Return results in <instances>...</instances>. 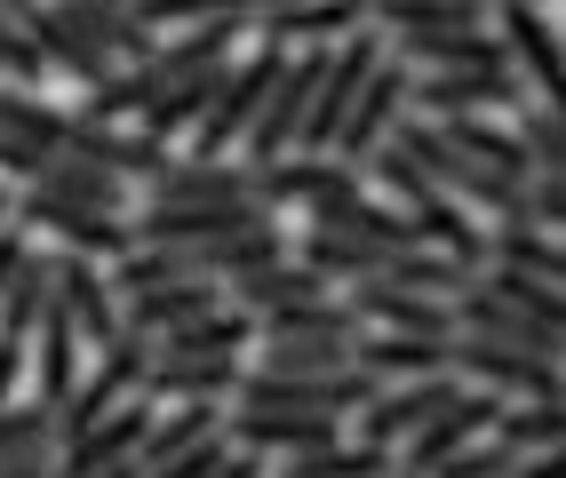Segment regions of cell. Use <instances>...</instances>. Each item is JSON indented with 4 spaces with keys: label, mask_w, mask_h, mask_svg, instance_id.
I'll return each mask as SVG.
<instances>
[{
    "label": "cell",
    "mask_w": 566,
    "mask_h": 478,
    "mask_svg": "<svg viewBox=\"0 0 566 478\" xmlns=\"http://www.w3.org/2000/svg\"><path fill=\"white\" fill-rule=\"evenodd\" d=\"M407 215H415V232H423V240H439V247L455 255L463 272H479V264H486V240L471 232V215H463V208H447V192H423Z\"/></svg>",
    "instance_id": "cell-26"
},
{
    "label": "cell",
    "mask_w": 566,
    "mask_h": 478,
    "mask_svg": "<svg viewBox=\"0 0 566 478\" xmlns=\"http://www.w3.org/2000/svg\"><path fill=\"white\" fill-rule=\"evenodd\" d=\"M240 311H272V304H304V296H327V279L312 264H295V255H272V264H255L232 279Z\"/></svg>",
    "instance_id": "cell-23"
},
{
    "label": "cell",
    "mask_w": 566,
    "mask_h": 478,
    "mask_svg": "<svg viewBox=\"0 0 566 478\" xmlns=\"http://www.w3.org/2000/svg\"><path fill=\"white\" fill-rule=\"evenodd\" d=\"M240 343H255V319L248 311H200L184 327H160L153 359H232Z\"/></svg>",
    "instance_id": "cell-20"
},
{
    "label": "cell",
    "mask_w": 566,
    "mask_h": 478,
    "mask_svg": "<svg viewBox=\"0 0 566 478\" xmlns=\"http://www.w3.org/2000/svg\"><path fill=\"white\" fill-rule=\"evenodd\" d=\"M495 415H503V399H486V391H455V399H447V407H439L423 431H407L399 470H431V463H447L455 447H471V438L495 431Z\"/></svg>",
    "instance_id": "cell-9"
},
{
    "label": "cell",
    "mask_w": 566,
    "mask_h": 478,
    "mask_svg": "<svg viewBox=\"0 0 566 478\" xmlns=\"http://www.w3.org/2000/svg\"><path fill=\"white\" fill-rule=\"evenodd\" d=\"M495 438L503 447H558V399H526V407H503L495 415Z\"/></svg>",
    "instance_id": "cell-34"
},
{
    "label": "cell",
    "mask_w": 566,
    "mask_h": 478,
    "mask_svg": "<svg viewBox=\"0 0 566 478\" xmlns=\"http://www.w3.org/2000/svg\"><path fill=\"white\" fill-rule=\"evenodd\" d=\"M384 470H391V447H335L327 438V447H304L280 478H384Z\"/></svg>",
    "instance_id": "cell-28"
},
{
    "label": "cell",
    "mask_w": 566,
    "mask_h": 478,
    "mask_svg": "<svg viewBox=\"0 0 566 478\" xmlns=\"http://www.w3.org/2000/svg\"><path fill=\"white\" fill-rule=\"evenodd\" d=\"M359 336H280L263 343V367H287V375H319V367H352Z\"/></svg>",
    "instance_id": "cell-31"
},
{
    "label": "cell",
    "mask_w": 566,
    "mask_h": 478,
    "mask_svg": "<svg viewBox=\"0 0 566 478\" xmlns=\"http://www.w3.org/2000/svg\"><path fill=\"white\" fill-rule=\"evenodd\" d=\"M0 72H9L17 88H32V81H41V72H49V56L32 49V41H24V32H17L9 17H0Z\"/></svg>",
    "instance_id": "cell-37"
},
{
    "label": "cell",
    "mask_w": 566,
    "mask_h": 478,
    "mask_svg": "<svg viewBox=\"0 0 566 478\" xmlns=\"http://www.w3.org/2000/svg\"><path fill=\"white\" fill-rule=\"evenodd\" d=\"M352 311L359 319H384L391 336L455 343V304H447V296H407V287H384V279H352Z\"/></svg>",
    "instance_id": "cell-14"
},
{
    "label": "cell",
    "mask_w": 566,
    "mask_h": 478,
    "mask_svg": "<svg viewBox=\"0 0 566 478\" xmlns=\"http://www.w3.org/2000/svg\"><path fill=\"white\" fill-rule=\"evenodd\" d=\"M359 24H367V0H272V9H255V41L312 49V41H344Z\"/></svg>",
    "instance_id": "cell-11"
},
{
    "label": "cell",
    "mask_w": 566,
    "mask_h": 478,
    "mask_svg": "<svg viewBox=\"0 0 566 478\" xmlns=\"http://www.w3.org/2000/svg\"><path fill=\"white\" fill-rule=\"evenodd\" d=\"M352 367H367V375L375 383H415V375H447V343H431V336H391V327H384V336H359L352 343Z\"/></svg>",
    "instance_id": "cell-21"
},
{
    "label": "cell",
    "mask_w": 566,
    "mask_h": 478,
    "mask_svg": "<svg viewBox=\"0 0 566 478\" xmlns=\"http://www.w3.org/2000/svg\"><path fill=\"white\" fill-rule=\"evenodd\" d=\"M216 311V287L208 279H168V287H144V296H128V319L136 336H160V327H184V319H200Z\"/></svg>",
    "instance_id": "cell-24"
},
{
    "label": "cell",
    "mask_w": 566,
    "mask_h": 478,
    "mask_svg": "<svg viewBox=\"0 0 566 478\" xmlns=\"http://www.w3.org/2000/svg\"><path fill=\"white\" fill-rule=\"evenodd\" d=\"M240 407H280V415H352L375 399L367 367H319V375H287V367H255L232 383Z\"/></svg>",
    "instance_id": "cell-1"
},
{
    "label": "cell",
    "mask_w": 566,
    "mask_h": 478,
    "mask_svg": "<svg viewBox=\"0 0 566 478\" xmlns=\"http://www.w3.org/2000/svg\"><path fill=\"white\" fill-rule=\"evenodd\" d=\"M49 9H56L72 32H88L104 56H136V64L153 56V24H136L128 0H49Z\"/></svg>",
    "instance_id": "cell-18"
},
{
    "label": "cell",
    "mask_w": 566,
    "mask_h": 478,
    "mask_svg": "<svg viewBox=\"0 0 566 478\" xmlns=\"http://www.w3.org/2000/svg\"><path fill=\"white\" fill-rule=\"evenodd\" d=\"M344 200H359V168H344L335 152H287V160H263L255 168V208H312V224L327 208H344Z\"/></svg>",
    "instance_id": "cell-3"
},
{
    "label": "cell",
    "mask_w": 566,
    "mask_h": 478,
    "mask_svg": "<svg viewBox=\"0 0 566 478\" xmlns=\"http://www.w3.org/2000/svg\"><path fill=\"white\" fill-rule=\"evenodd\" d=\"M72 351H81V327H72V311L49 296L41 319H32V375H41V407H64V399H72Z\"/></svg>",
    "instance_id": "cell-19"
},
{
    "label": "cell",
    "mask_w": 566,
    "mask_h": 478,
    "mask_svg": "<svg viewBox=\"0 0 566 478\" xmlns=\"http://www.w3.org/2000/svg\"><path fill=\"white\" fill-rule=\"evenodd\" d=\"M263 343L280 336H359V311L344 296H304V304H272V311H248Z\"/></svg>",
    "instance_id": "cell-22"
},
{
    "label": "cell",
    "mask_w": 566,
    "mask_h": 478,
    "mask_svg": "<svg viewBox=\"0 0 566 478\" xmlns=\"http://www.w3.org/2000/svg\"><path fill=\"white\" fill-rule=\"evenodd\" d=\"M407 96L423 104L431 120H463V113H495V104H526L518 72H423V81H407Z\"/></svg>",
    "instance_id": "cell-12"
},
{
    "label": "cell",
    "mask_w": 566,
    "mask_h": 478,
    "mask_svg": "<svg viewBox=\"0 0 566 478\" xmlns=\"http://www.w3.org/2000/svg\"><path fill=\"white\" fill-rule=\"evenodd\" d=\"M280 64H287L280 41H255L248 64H223V81H216V96H208L200 128H192V160H223V144H240V136H248L255 104L272 96V81H280Z\"/></svg>",
    "instance_id": "cell-2"
},
{
    "label": "cell",
    "mask_w": 566,
    "mask_h": 478,
    "mask_svg": "<svg viewBox=\"0 0 566 478\" xmlns=\"http://www.w3.org/2000/svg\"><path fill=\"white\" fill-rule=\"evenodd\" d=\"M479 287H495V296H511L518 311H535V319H551V327H558V287L526 279V272H503V264H495V279H479Z\"/></svg>",
    "instance_id": "cell-36"
},
{
    "label": "cell",
    "mask_w": 566,
    "mask_h": 478,
    "mask_svg": "<svg viewBox=\"0 0 566 478\" xmlns=\"http://www.w3.org/2000/svg\"><path fill=\"white\" fill-rule=\"evenodd\" d=\"M240 383L232 359H153L144 367V399H223Z\"/></svg>",
    "instance_id": "cell-25"
},
{
    "label": "cell",
    "mask_w": 566,
    "mask_h": 478,
    "mask_svg": "<svg viewBox=\"0 0 566 478\" xmlns=\"http://www.w3.org/2000/svg\"><path fill=\"white\" fill-rule=\"evenodd\" d=\"M144 423H153V407H112V415H96L81 438H64V455L49 463L56 478H96L104 463H120L136 438H144Z\"/></svg>",
    "instance_id": "cell-16"
},
{
    "label": "cell",
    "mask_w": 566,
    "mask_h": 478,
    "mask_svg": "<svg viewBox=\"0 0 566 478\" xmlns=\"http://www.w3.org/2000/svg\"><path fill=\"white\" fill-rule=\"evenodd\" d=\"M503 478H566V470H558V455H551V447H543V455H535V463H511V470H503Z\"/></svg>",
    "instance_id": "cell-41"
},
{
    "label": "cell",
    "mask_w": 566,
    "mask_h": 478,
    "mask_svg": "<svg viewBox=\"0 0 566 478\" xmlns=\"http://www.w3.org/2000/svg\"><path fill=\"white\" fill-rule=\"evenodd\" d=\"M9 224L17 232H49L72 255H120V247H136L128 215H104V208H81V200H49V192H9Z\"/></svg>",
    "instance_id": "cell-4"
},
{
    "label": "cell",
    "mask_w": 566,
    "mask_h": 478,
    "mask_svg": "<svg viewBox=\"0 0 566 478\" xmlns=\"http://www.w3.org/2000/svg\"><path fill=\"white\" fill-rule=\"evenodd\" d=\"M447 367H455V375H479V383H503V391H526V399H558V359H535V351H503V343L455 336L447 343Z\"/></svg>",
    "instance_id": "cell-13"
},
{
    "label": "cell",
    "mask_w": 566,
    "mask_h": 478,
    "mask_svg": "<svg viewBox=\"0 0 566 478\" xmlns=\"http://www.w3.org/2000/svg\"><path fill=\"white\" fill-rule=\"evenodd\" d=\"M49 296L72 311V327H81V343H112V336H120V304H112V287H104V272L88 264V255H49Z\"/></svg>",
    "instance_id": "cell-10"
},
{
    "label": "cell",
    "mask_w": 566,
    "mask_h": 478,
    "mask_svg": "<svg viewBox=\"0 0 566 478\" xmlns=\"http://www.w3.org/2000/svg\"><path fill=\"white\" fill-rule=\"evenodd\" d=\"M463 383L447 375H415V383H375V399L359 407V447H399L407 431H423L447 399H455Z\"/></svg>",
    "instance_id": "cell-7"
},
{
    "label": "cell",
    "mask_w": 566,
    "mask_h": 478,
    "mask_svg": "<svg viewBox=\"0 0 566 478\" xmlns=\"http://www.w3.org/2000/svg\"><path fill=\"white\" fill-rule=\"evenodd\" d=\"M455 336H479V343H503V351H535V359H558V327L518 311L511 296H495V287L463 279L455 287Z\"/></svg>",
    "instance_id": "cell-5"
},
{
    "label": "cell",
    "mask_w": 566,
    "mask_h": 478,
    "mask_svg": "<svg viewBox=\"0 0 566 478\" xmlns=\"http://www.w3.org/2000/svg\"><path fill=\"white\" fill-rule=\"evenodd\" d=\"M384 478H423V470H384Z\"/></svg>",
    "instance_id": "cell-43"
},
{
    "label": "cell",
    "mask_w": 566,
    "mask_h": 478,
    "mask_svg": "<svg viewBox=\"0 0 566 478\" xmlns=\"http://www.w3.org/2000/svg\"><path fill=\"white\" fill-rule=\"evenodd\" d=\"M495 9H503V49L526 64L535 96L558 104V32H551V17L535 9V0H495Z\"/></svg>",
    "instance_id": "cell-17"
},
{
    "label": "cell",
    "mask_w": 566,
    "mask_h": 478,
    "mask_svg": "<svg viewBox=\"0 0 566 478\" xmlns=\"http://www.w3.org/2000/svg\"><path fill=\"white\" fill-rule=\"evenodd\" d=\"M56 447V407H0V463H32Z\"/></svg>",
    "instance_id": "cell-32"
},
{
    "label": "cell",
    "mask_w": 566,
    "mask_h": 478,
    "mask_svg": "<svg viewBox=\"0 0 566 478\" xmlns=\"http://www.w3.org/2000/svg\"><path fill=\"white\" fill-rule=\"evenodd\" d=\"M200 200H255V168H232V160H168L153 176L144 208H200Z\"/></svg>",
    "instance_id": "cell-15"
},
{
    "label": "cell",
    "mask_w": 566,
    "mask_h": 478,
    "mask_svg": "<svg viewBox=\"0 0 566 478\" xmlns=\"http://www.w3.org/2000/svg\"><path fill=\"white\" fill-rule=\"evenodd\" d=\"M56 152L88 160V168L120 176V183H153V176L168 168V144H153V136H120L112 120H81V113H64V128H56Z\"/></svg>",
    "instance_id": "cell-6"
},
{
    "label": "cell",
    "mask_w": 566,
    "mask_h": 478,
    "mask_svg": "<svg viewBox=\"0 0 566 478\" xmlns=\"http://www.w3.org/2000/svg\"><path fill=\"white\" fill-rule=\"evenodd\" d=\"M17 375H24V336H0V407H9Z\"/></svg>",
    "instance_id": "cell-40"
},
{
    "label": "cell",
    "mask_w": 566,
    "mask_h": 478,
    "mask_svg": "<svg viewBox=\"0 0 566 478\" xmlns=\"http://www.w3.org/2000/svg\"><path fill=\"white\" fill-rule=\"evenodd\" d=\"M367 17L391 32H447V24H479V0H367Z\"/></svg>",
    "instance_id": "cell-29"
},
{
    "label": "cell",
    "mask_w": 566,
    "mask_h": 478,
    "mask_svg": "<svg viewBox=\"0 0 566 478\" xmlns=\"http://www.w3.org/2000/svg\"><path fill=\"white\" fill-rule=\"evenodd\" d=\"M511 463H526V455H518V447H503V438L486 431V447H455L447 463H431L423 478H503Z\"/></svg>",
    "instance_id": "cell-35"
},
{
    "label": "cell",
    "mask_w": 566,
    "mask_h": 478,
    "mask_svg": "<svg viewBox=\"0 0 566 478\" xmlns=\"http://www.w3.org/2000/svg\"><path fill=\"white\" fill-rule=\"evenodd\" d=\"M518 152H526V168H535V176H558V168H566L558 104H543V96H535V113H526V104H518Z\"/></svg>",
    "instance_id": "cell-33"
},
{
    "label": "cell",
    "mask_w": 566,
    "mask_h": 478,
    "mask_svg": "<svg viewBox=\"0 0 566 478\" xmlns=\"http://www.w3.org/2000/svg\"><path fill=\"white\" fill-rule=\"evenodd\" d=\"M0 478H56L49 455H32V463H0Z\"/></svg>",
    "instance_id": "cell-42"
},
{
    "label": "cell",
    "mask_w": 566,
    "mask_h": 478,
    "mask_svg": "<svg viewBox=\"0 0 566 478\" xmlns=\"http://www.w3.org/2000/svg\"><path fill=\"white\" fill-rule=\"evenodd\" d=\"M56 168V152H49V144H24V136H9V128H0V176H24V183H41Z\"/></svg>",
    "instance_id": "cell-38"
},
{
    "label": "cell",
    "mask_w": 566,
    "mask_h": 478,
    "mask_svg": "<svg viewBox=\"0 0 566 478\" xmlns=\"http://www.w3.org/2000/svg\"><path fill=\"white\" fill-rule=\"evenodd\" d=\"M41 304H49V255H24L17 279L0 287V336H32Z\"/></svg>",
    "instance_id": "cell-30"
},
{
    "label": "cell",
    "mask_w": 566,
    "mask_h": 478,
    "mask_svg": "<svg viewBox=\"0 0 566 478\" xmlns=\"http://www.w3.org/2000/svg\"><path fill=\"white\" fill-rule=\"evenodd\" d=\"M486 264H503V272H526V279L558 287V232H535V224H503L495 240H486Z\"/></svg>",
    "instance_id": "cell-27"
},
{
    "label": "cell",
    "mask_w": 566,
    "mask_h": 478,
    "mask_svg": "<svg viewBox=\"0 0 566 478\" xmlns=\"http://www.w3.org/2000/svg\"><path fill=\"white\" fill-rule=\"evenodd\" d=\"M399 96H407V72H399V56H375L367 64V81H359V96H352V113H344V128H335V144L327 152L344 160V168H359L375 144H384V128H391V113H399Z\"/></svg>",
    "instance_id": "cell-8"
},
{
    "label": "cell",
    "mask_w": 566,
    "mask_h": 478,
    "mask_svg": "<svg viewBox=\"0 0 566 478\" xmlns=\"http://www.w3.org/2000/svg\"><path fill=\"white\" fill-rule=\"evenodd\" d=\"M558 215H566V183H558V176H535V183H526V224H535V232H558Z\"/></svg>",
    "instance_id": "cell-39"
}]
</instances>
